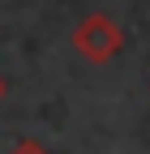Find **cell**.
I'll return each instance as SVG.
<instances>
[{
    "label": "cell",
    "mask_w": 150,
    "mask_h": 154,
    "mask_svg": "<svg viewBox=\"0 0 150 154\" xmlns=\"http://www.w3.org/2000/svg\"><path fill=\"white\" fill-rule=\"evenodd\" d=\"M73 47L90 64H107L124 51V30L111 13H86L77 22V30H73Z\"/></svg>",
    "instance_id": "1"
},
{
    "label": "cell",
    "mask_w": 150,
    "mask_h": 154,
    "mask_svg": "<svg viewBox=\"0 0 150 154\" xmlns=\"http://www.w3.org/2000/svg\"><path fill=\"white\" fill-rule=\"evenodd\" d=\"M9 154H52V150H47V146H39V141H30V137H26V141H17V146H13Z\"/></svg>",
    "instance_id": "2"
},
{
    "label": "cell",
    "mask_w": 150,
    "mask_h": 154,
    "mask_svg": "<svg viewBox=\"0 0 150 154\" xmlns=\"http://www.w3.org/2000/svg\"><path fill=\"white\" fill-rule=\"evenodd\" d=\"M0 99H5V77H0Z\"/></svg>",
    "instance_id": "3"
}]
</instances>
